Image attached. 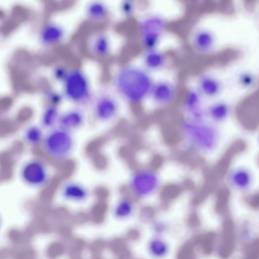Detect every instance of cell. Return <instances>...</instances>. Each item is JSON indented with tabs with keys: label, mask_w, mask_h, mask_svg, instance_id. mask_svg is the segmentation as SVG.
<instances>
[{
	"label": "cell",
	"mask_w": 259,
	"mask_h": 259,
	"mask_svg": "<svg viewBox=\"0 0 259 259\" xmlns=\"http://www.w3.org/2000/svg\"><path fill=\"white\" fill-rule=\"evenodd\" d=\"M155 78L139 63L126 62L112 73L111 88L122 102L139 106L148 100Z\"/></svg>",
	"instance_id": "obj_1"
},
{
	"label": "cell",
	"mask_w": 259,
	"mask_h": 259,
	"mask_svg": "<svg viewBox=\"0 0 259 259\" xmlns=\"http://www.w3.org/2000/svg\"><path fill=\"white\" fill-rule=\"evenodd\" d=\"M180 132L184 147L193 154L210 153L219 143L218 129L205 119L196 120L185 117L180 123Z\"/></svg>",
	"instance_id": "obj_2"
},
{
	"label": "cell",
	"mask_w": 259,
	"mask_h": 259,
	"mask_svg": "<svg viewBox=\"0 0 259 259\" xmlns=\"http://www.w3.org/2000/svg\"><path fill=\"white\" fill-rule=\"evenodd\" d=\"M168 26V19L160 12H148L140 17L137 27V37L142 50L160 48Z\"/></svg>",
	"instance_id": "obj_3"
},
{
	"label": "cell",
	"mask_w": 259,
	"mask_h": 259,
	"mask_svg": "<svg viewBox=\"0 0 259 259\" xmlns=\"http://www.w3.org/2000/svg\"><path fill=\"white\" fill-rule=\"evenodd\" d=\"M62 84V94L66 99L73 103L81 105L91 100V90L89 79L81 70H69Z\"/></svg>",
	"instance_id": "obj_4"
},
{
	"label": "cell",
	"mask_w": 259,
	"mask_h": 259,
	"mask_svg": "<svg viewBox=\"0 0 259 259\" xmlns=\"http://www.w3.org/2000/svg\"><path fill=\"white\" fill-rule=\"evenodd\" d=\"M161 177L158 172L150 168L136 170L128 180V188L134 196L145 198L156 194L161 186Z\"/></svg>",
	"instance_id": "obj_5"
},
{
	"label": "cell",
	"mask_w": 259,
	"mask_h": 259,
	"mask_svg": "<svg viewBox=\"0 0 259 259\" xmlns=\"http://www.w3.org/2000/svg\"><path fill=\"white\" fill-rule=\"evenodd\" d=\"M122 101L110 88L100 91L93 100L92 112L94 118L101 122H109L117 118Z\"/></svg>",
	"instance_id": "obj_6"
},
{
	"label": "cell",
	"mask_w": 259,
	"mask_h": 259,
	"mask_svg": "<svg viewBox=\"0 0 259 259\" xmlns=\"http://www.w3.org/2000/svg\"><path fill=\"white\" fill-rule=\"evenodd\" d=\"M74 144L70 132L59 127L50 131L43 140L45 151L50 156L59 159L68 157L73 150Z\"/></svg>",
	"instance_id": "obj_7"
},
{
	"label": "cell",
	"mask_w": 259,
	"mask_h": 259,
	"mask_svg": "<svg viewBox=\"0 0 259 259\" xmlns=\"http://www.w3.org/2000/svg\"><path fill=\"white\" fill-rule=\"evenodd\" d=\"M177 80L171 76L155 78L149 98L154 106L164 108L171 105L176 100L179 93Z\"/></svg>",
	"instance_id": "obj_8"
},
{
	"label": "cell",
	"mask_w": 259,
	"mask_h": 259,
	"mask_svg": "<svg viewBox=\"0 0 259 259\" xmlns=\"http://www.w3.org/2000/svg\"><path fill=\"white\" fill-rule=\"evenodd\" d=\"M188 44L193 53L204 56L210 53L213 50L215 37L208 28L196 24L188 34Z\"/></svg>",
	"instance_id": "obj_9"
},
{
	"label": "cell",
	"mask_w": 259,
	"mask_h": 259,
	"mask_svg": "<svg viewBox=\"0 0 259 259\" xmlns=\"http://www.w3.org/2000/svg\"><path fill=\"white\" fill-rule=\"evenodd\" d=\"M139 63L153 75L166 71L170 68L172 60L169 53L159 48L142 50Z\"/></svg>",
	"instance_id": "obj_10"
},
{
	"label": "cell",
	"mask_w": 259,
	"mask_h": 259,
	"mask_svg": "<svg viewBox=\"0 0 259 259\" xmlns=\"http://www.w3.org/2000/svg\"><path fill=\"white\" fill-rule=\"evenodd\" d=\"M203 99L192 85L186 89L181 102L182 108L186 118L196 120L206 119L205 108L202 106Z\"/></svg>",
	"instance_id": "obj_11"
},
{
	"label": "cell",
	"mask_w": 259,
	"mask_h": 259,
	"mask_svg": "<svg viewBox=\"0 0 259 259\" xmlns=\"http://www.w3.org/2000/svg\"><path fill=\"white\" fill-rule=\"evenodd\" d=\"M24 182L33 187L44 186L48 180V172L45 164L40 160L32 159L25 162L20 170Z\"/></svg>",
	"instance_id": "obj_12"
},
{
	"label": "cell",
	"mask_w": 259,
	"mask_h": 259,
	"mask_svg": "<svg viewBox=\"0 0 259 259\" xmlns=\"http://www.w3.org/2000/svg\"><path fill=\"white\" fill-rule=\"evenodd\" d=\"M87 45L90 53L99 59L110 57L114 49L111 35L103 30L96 31L91 34L87 40Z\"/></svg>",
	"instance_id": "obj_13"
},
{
	"label": "cell",
	"mask_w": 259,
	"mask_h": 259,
	"mask_svg": "<svg viewBox=\"0 0 259 259\" xmlns=\"http://www.w3.org/2000/svg\"><path fill=\"white\" fill-rule=\"evenodd\" d=\"M192 85L203 99L217 97L222 89L221 83L218 78L207 72L198 74Z\"/></svg>",
	"instance_id": "obj_14"
},
{
	"label": "cell",
	"mask_w": 259,
	"mask_h": 259,
	"mask_svg": "<svg viewBox=\"0 0 259 259\" xmlns=\"http://www.w3.org/2000/svg\"><path fill=\"white\" fill-rule=\"evenodd\" d=\"M65 35L64 29L61 25L56 23H49L41 28L38 38L41 45L52 46L61 42Z\"/></svg>",
	"instance_id": "obj_15"
},
{
	"label": "cell",
	"mask_w": 259,
	"mask_h": 259,
	"mask_svg": "<svg viewBox=\"0 0 259 259\" xmlns=\"http://www.w3.org/2000/svg\"><path fill=\"white\" fill-rule=\"evenodd\" d=\"M85 14L90 21L102 23L107 21L110 14L109 7L104 2L95 1L90 2L85 7Z\"/></svg>",
	"instance_id": "obj_16"
},
{
	"label": "cell",
	"mask_w": 259,
	"mask_h": 259,
	"mask_svg": "<svg viewBox=\"0 0 259 259\" xmlns=\"http://www.w3.org/2000/svg\"><path fill=\"white\" fill-rule=\"evenodd\" d=\"M84 122V115L79 109H73L60 115L58 124L59 127L68 131L80 127Z\"/></svg>",
	"instance_id": "obj_17"
},
{
	"label": "cell",
	"mask_w": 259,
	"mask_h": 259,
	"mask_svg": "<svg viewBox=\"0 0 259 259\" xmlns=\"http://www.w3.org/2000/svg\"><path fill=\"white\" fill-rule=\"evenodd\" d=\"M61 194L66 199L81 201L88 198L89 193L82 185L75 182H68L62 186Z\"/></svg>",
	"instance_id": "obj_18"
},
{
	"label": "cell",
	"mask_w": 259,
	"mask_h": 259,
	"mask_svg": "<svg viewBox=\"0 0 259 259\" xmlns=\"http://www.w3.org/2000/svg\"><path fill=\"white\" fill-rule=\"evenodd\" d=\"M229 176L230 184L239 190H246L251 183L252 179L250 174L245 169L240 168L235 169Z\"/></svg>",
	"instance_id": "obj_19"
},
{
	"label": "cell",
	"mask_w": 259,
	"mask_h": 259,
	"mask_svg": "<svg viewBox=\"0 0 259 259\" xmlns=\"http://www.w3.org/2000/svg\"><path fill=\"white\" fill-rule=\"evenodd\" d=\"M229 113V107L223 102L212 103L205 108V118L214 122L225 120L228 116Z\"/></svg>",
	"instance_id": "obj_20"
},
{
	"label": "cell",
	"mask_w": 259,
	"mask_h": 259,
	"mask_svg": "<svg viewBox=\"0 0 259 259\" xmlns=\"http://www.w3.org/2000/svg\"><path fill=\"white\" fill-rule=\"evenodd\" d=\"M138 2L133 0H125L119 5V10L121 16L126 20L135 17L139 10Z\"/></svg>",
	"instance_id": "obj_21"
},
{
	"label": "cell",
	"mask_w": 259,
	"mask_h": 259,
	"mask_svg": "<svg viewBox=\"0 0 259 259\" xmlns=\"http://www.w3.org/2000/svg\"><path fill=\"white\" fill-rule=\"evenodd\" d=\"M23 138L28 144L37 145L44 140L41 128L36 125L29 126L24 131Z\"/></svg>",
	"instance_id": "obj_22"
},
{
	"label": "cell",
	"mask_w": 259,
	"mask_h": 259,
	"mask_svg": "<svg viewBox=\"0 0 259 259\" xmlns=\"http://www.w3.org/2000/svg\"><path fill=\"white\" fill-rule=\"evenodd\" d=\"M59 116L60 114L55 107L53 106L47 107L42 114L41 118L42 125L46 128L53 127L58 123Z\"/></svg>",
	"instance_id": "obj_23"
},
{
	"label": "cell",
	"mask_w": 259,
	"mask_h": 259,
	"mask_svg": "<svg viewBox=\"0 0 259 259\" xmlns=\"http://www.w3.org/2000/svg\"><path fill=\"white\" fill-rule=\"evenodd\" d=\"M134 201L130 196H124L118 202L115 209V213L119 217L129 214L134 208Z\"/></svg>",
	"instance_id": "obj_24"
},
{
	"label": "cell",
	"mask_w": 259,
	"mask_h": 259,
	"mask_svg": "<svg viewBox=\"0 0 259 259\" xmlns=\"http://www.w3.org/2000/svg\"><path fill=\"white\" fill-rule=\"evenodd\" d=\"M178 259H194L192 247L189 244L183 246L179 251Z\"/></svg>",
	"instance_id": "obj_25"
},
{
	"label": "cell",
	"mask_w": 259,
	"mask_h": 259,
	"mask_svg": "<svg viewBox=\"0 0 259 259\" xmlns=\"http://www.w3.org/2000/svg\"><path fill=\"white\" fill-rule=\"evenodd\" d=\"M69 70L62 66H58L53 71V76L58 81L62 82L66 76Z\"/></svg>",
	"instance_id": "obj_26"
},
{
	"label": "cell",
	"mask_w": 259,
	"mask_h": 259,
	"mask_svg": "<svg viewBox=\"0 0 259 259\" xmlns=\"http://www.w3.org/2000/svg\"><path fill=\"white\" fill-rule=\"evenodd\" d=\"M241 84L246 87H250L254 83V77L248 73L242 74L239 78Z\"/></svg>",
	"instance_id": "obj_27"
},
{
	"label": "cell",
	"mask_w": 259,
	"mask_h": 259,
	"mask_svg": "<svg viewBox=\"0 0 259 259\" xmlns=\"http://www.w3.org/2000/svg\"><path fill=\"white\" fill-rule=\"evenodd\" d=\"M46 95L48 99L49 98V99L52 101L57 102L60 98V97L58 93L52 91V90H48L46 93Z\"/></svg>",
	"instance_id": "obj_28"
}]
</instances>
